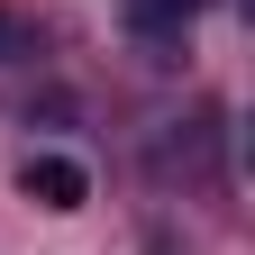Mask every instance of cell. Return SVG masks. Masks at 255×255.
I'll list each match as a JSON object with an SVG mask.
<instances>
[{
	"mask_svg": "<svg viewBox=\"0 0 255 255\" xmlns=\"http://www.w3.org/2000/svg\"><path fill=\"white\" fill-rule=\"evenodd\" d=\"M0 46H9V18H0Z\"/></svg>",
	"mask_w": 255,
	"mask_h": 255,
	"instance_id": "3",
	"label": "cell"
},
{
	"mask_svg": "<svg viewBox=\"0 0 255 255\" xmlns=\"http://www.w3.org/2000/svg\"><path fill=\"white\" fill-rule=\"evenodd\" d=\"M18 191L37 210H82L91 201V173L73 164V155H27V164H18Z\"/></svg>",
	"mask_w": 255,
	"mask_h": 255,
	"instance_id": "1",
	"label": "cell"
},
{
	"mask_svg": "<svg viewBox=\"0 0 255 255\" xmlns=\"http://www.w3.org/2000/svg\"><path fill=\"white\" fill-rule=\"evenodd\" d=\"M128 37H182L191 18H201V0H119Z\"/></svg>",
	"mask_w": 255,
	"mask_h": 255,
	"instance_id": "2",
	"label": "cell"
}]
</instances>
